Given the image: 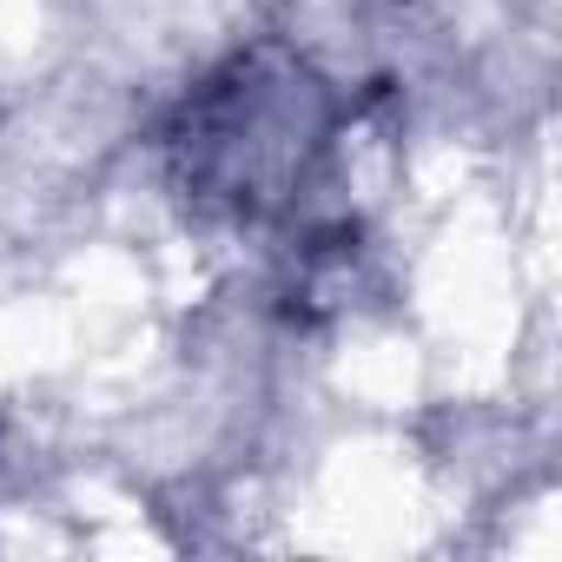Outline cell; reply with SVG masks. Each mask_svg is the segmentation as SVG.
<instances>
[{"instance_id":"cell-1","label":"cell","mask_w":562,"mask_h":562,"mask_svg":"<svg viewBox=\"0 0 562 562\" xmlns=\"http://www.w3.org/2000/svg\"><path fill=\"white\" fill-rule=\"evenodd\" d=\"M345 133L338 87L292 47H251L218 60L166 120L172 186L232 225L299 218L325 225L318 186Z\"/></svg>"}]
</instances>
